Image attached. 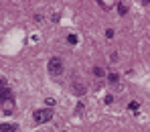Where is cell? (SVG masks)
<instances>
[{
	"label": "cell",
	"instance_id": "cell-1",
	"mask_svg": "<svg viewBox=\"0 0 150 132\" xmlns=\"http://www.w3.org/2000/svg\"><path fill=\"white\" fill-rule=\"evenodd\" d=\"M51 118H53V110L51 108H41V110L33 112V120L37 124H45V122H49Z\"/></svg>",
	"mask_w": 150,
	"mask_h": 132
},
{
	"label": "cell",
	"instance_id": "cell-9",
	"mask_svg": "<svg viewBox=\"0 0 150 132\" xmlns=\"http://www.w3.org/2000/svg\"><path fill=\"white\" fill-rule=\"evenodd\" d=\"M118 81V75L116 73H110V83H116Z\"/></svg>",
	"mask_w": 150,
	"mask_h": 132
},
{
	"label": "cell",
	"instance_id": "cell-8",
	"mask_svg": "<svg viewBox=\"0 0 150 132\" xmlns=\"http://www.w3.org/2000/svg\"><path fill=\"white\" fill-rule=\"evenodd\" d=\"M45 104H47V108H51V106H55V100H53V98H47Z\"/></svg>",
	"mask_w": 150,
	"mask_h": 132
},
{
	"label": "cell",
	"instance_id": "cell-3",
	"mask_svg": "<svg viewBox=\"0 0 150 132\" xmlns=\"http://www.w3.org/2000/svg\"><path fill=\"white\" fill-rule=\"evenodd\" d=\"M2 102H12V94L10 87L6 85V79H0V104Z\"/></svg>",
	"mask_w": 150,
	"mask_h": 132
},
{
	"label": "cell",
	"instance_id": "cell-5",
	"mask_svg": "<svg viewBox=\"0 0 150 132\" xmlns=\"http://www.w3.org/2000/svg\"><path fill=\"white\" fill-rule=\"evenodd\" d=\"M118 12H120V14H126V12H128V6H126L124 2H118Z\"/></svg>",
	"mask_w": 150,
	"mask_h": 132
},
{
	"label": "cell",
	"instance_id": "cell-6",
	"mask_svg": "<svg viewBox=\"0 0 150 132\" xmlns=\"http://www.w3.org/2000/svg\"><path fill=\"white\" fill-rule=\"evenodd\" d=\"M93 75H96V77H103V75H105V71H103L101 67H93Z\"/></svg>",
	"mask_w": 150,
	"mask_h": 132
},
{
	"label": "cell",
	"instance_id": "cell-2",
	"mask_svg": "<svg viewBox=\"0 0 150 132\" xmlns=\"http://www.w3.org/2000/svg\"><path fill=\"white\" fill-rule=\"evenodd\" d=\"M47 69H49L51 75H55V77H57V75H61V73H63V69H65V67H63V61H61L59 57H53V59H49V63H47Z\"/></svg>",
	"mask_w": 150,
	"mask_h": 132
},
{
	"label": "cell",
	"instance_id": "cell-7",
	"mask_svg": "<svg viewBox=\"0 0 150 132\" xmlns=\"http://www.w3.org/2000/svg\"><path fill=\"white\" fill-rule=\"evenodd\" d=\"M67 41H69L71 45H75V43H77V35H69V37H67Z\"/></svg>",
	"mask_w": 150,
	"mask_h": 132
},
{
	"label": "cell",
	"instance_id": "cell-11",
	"mask_svg": "<svg viewBox=\"0 0 150 132\" xmlns=\"http://www.w3.org/2000/svg\"><path fill=\"white\" fill-rule=\"evenodd\" d=\"M128 108H130V110H136V108H138V102H132V104L128 106Z\"/></svg>",
	"mask_w": 150,
	"mask_h": 132
},
{
	"label": "cell",
	"instance_id": "cell-4",
	"mask_svg": "<svg viewBox=\"0 0 150 132\" xmlns=\"http://www.w3.org/2000/svg\"><path fill=\"white\" fill-rule=\"evenodd\" d=\"M16 130H18L16 124H6V122L0 124V132H16Z\"/></svg>",
	"mask_w": 150,
	"mask_h": 132
},
{
	"label": "cell",
	"instance_id": "cell-10",
	"mask_svg": "<svg viewBox=\"0 0 150 132\" xmlns=\"http://www.w3.org/2000/svg\"><path fill=\"white\" fill-rule=\"evenodd\" d=\"M105 37H108V39H114V31L108 28V31H105Z\"/></svg>",
	"mask_w": 150,
	"mask_h": 132
}]
</instances>
